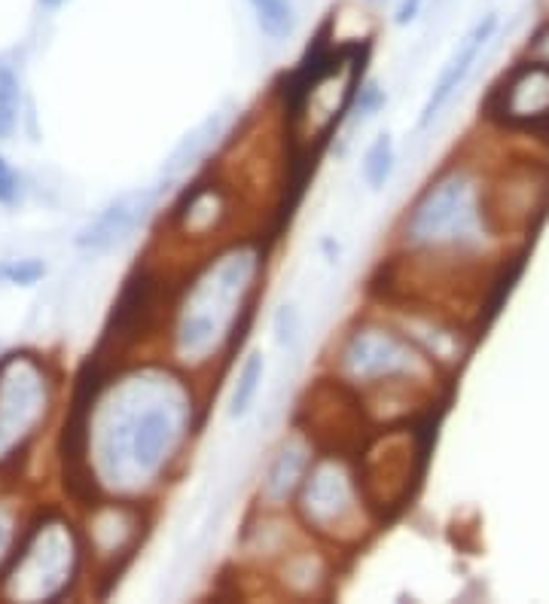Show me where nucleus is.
Listing matches in <instances>:
<instances>
[{"label": "nucleus", "mask_w": 549, "mask_h": 604, "mask_svg": "<svg viewBox=\"0 0 549 604\" xmlns=\"http://www.w3.org/2000/svg\"><path fill=\"white\" fill-rule=\"evenodd\" d=\"M385 104H388V92L382 89L379 80H360L348 113H351L354 123H366V119H373Z\"/></svg>", "instance_id": "17"}, {"label": "nucleus", "mask_w": 549, "mask_h": 604, "mask_svg": "<svg viewBox=\"0 0 549 604\" xmlns=\"http://www.w3.org/2000/svg\"><path fill=\"white\" fill-rule=\"evenodd\" d=\"M22 116V86L10 65H0V141H10Z\"/></svg>", "instance_id": "16"}, {"label": "nucleus", "mask_w": 549, "mask_h": 604, "mask_svg": "<svg viewBox=\"0 0 549 604\" xmlns=\"http://www.w3.org/2000/svg\"><path fill=\"white\" fill-rule=\"evenodd\" d=\"M263 257L257 248H232L208 263V269L183 287V299L171 306V357L180 370H208L235 345L241 315L251 312Z\"/></svg>", "instance_id": "2"}, {"label": "nucleus", "mask_w": 549, "mask_h": 604, "mask_svg": "<svg viewBox=\"0 0 549 604\" xmlns=\"http://www.w3.org/2000/svg\"><path fill=\"white\" fill-rule=\"evenodd\" d=\"M226 220H229L226 190L220 184H205V180L193 184V190L183 193L180 202L171 208V226H177L190 241L220 232Z\"/></svg>", "instance_id": "12"}, {"label": "nucleus", "mask_w": 549, "mask_h": 604, "mask_svg": "<svg viewBox=\"0 0 549 604\" xmlns=\"http://www.w3.org/2000/svg\"><path fill=\"white\" fill-rule=\"evenodd\" d=\"M293 519L330 547H354L373 528V507L360 470L342 452H318L293 498Z\"/></svg>", "instance_id": "5"}, {"label": "nucleus", "mask_w": 549, "mask_h": 604, "mask_svg": "<svg viewBox=\"0 0 549 604\" xmlns=\"http://www.w3.org/2000/svg\"><path fill=\"white\" fill-rule=\"evenodd\" d=\"M156 199H159V190L122 193L89 226L80 229V235L74 238V245L80 251H89V254H104V251L116 248L119 241H126L141 226V220L156 205Z\"/></svg>", "instance_id": "10"}, {"label": "nucleus", "mask_w": 549, "mask_h": 604, "mask_svg": "<svg viewBox=\"0 0 549 604\" xmlns=\"http://www.w3.org/2000/svg\"><path fill=\"white\" fill-rule=\"evenodd\" d=\"M19 193H22L19 174L13 171V165L4 156H0V205H16Z\"/></svg>", "instance_id": "20"}, {"label": "nucleus", "mask_w": 549, "mask_h": 604, "mask_svg": "<svg viewBox=\"0 0 549 604\" xmlns=\"http://www.w3.org/2000/svg\"><path fill=\"white\" fill-rule=\"evenodd\" d=\"M37 4H40L43 10H58L61 4H68V0H37Z\"/></svg>", "instance_id": "24"}, {"label": "nucleus", "mask_w": 549, "mask_h": 604, "mask_svg": "<svg viewBox=\"0 0 549 604\" xmlns=\"http://www.w3.org/2000/svg\"><path fill=\"white\" fill-rule=\"evenodd\" d=\"M272 577L281 586L284 595L293 598H321L330 589V559L327 550L312 547V543L299 540L290 553H284L272 565Z\"/></svg>", "instance_id": "11"}, {"label": "nucleus", "mask_w": 549, "mask_h": 604, "mask_svg": "<svg viewBox=\"0 0 549 604\" xmlns=\"http://www.w3.org/2000/svg\"><path fill=\"white\" fill-rule=\"evenodd\" d=\"M421 7H424V0H400L397 10H394V25H397V28L412 25V22L418 19Z\"/></svg>", "instance_id": "21"}, {"label": "nucleus", "mask_w": 549, "mask_h": 604, "mask_svg": "<svg viewBox=\"0 0 549 604\" xmlns=\"http://www.w3.org/2000/svg\"><path fill=\"white\" fill-rule=\"evenodd\" d=\"M46 278V263L37 257H25V260H4L0 263V281L16 284V287H31L37 281Z\"/></svg>", "instance_id": "18"}, {"label": "nucleus", "mask_w": 549, "mask_h": 604, "mask_svg": "<svg viewBox=\"0 0 549 604\" xmlns=\"http://www.w3.org/2000/svg\"><path fill=\"white\" fill-rule=\"evenodd\" d=\"M394 168H397V144H394L391 132H382L373 138V144L366 147V153L360 159V177L373 193H379L388 187Z\"/></svg>", "instance_id": "14"}, {"label": "nucleus", "mask_w": 549, "mask_h": 604, "mask_svg": "<svg viewBox=\"0 0 549 604\" xmlns=\"http://www.w3.org/2000/svg\"><path fill=\"white\" fill-rule=\"evenodd\" d=\"M162 306V278L150 266H138L126 284H122L119 299L113 302V315L107 324V339L135 342L141 330L150 327Z\"/></svg>", "instance_id": "9"}, {"label": "nucleus", "mask_w": 549, "mask_h": 604, "mask_svg": "<svg viewBox=\"0 0 549 604\" xmlns=\"http://www.w3.org/2000/svg\"><path fill=\"white\" fill-rule=\"evenodd\" d=\"M315 455H318L315 437H309L305 431H293L290 437H284L281 446L272 452L266 473L260 479V507L290 510Z\"/></svg>", "instance_id": "8"}, {"label": "nucleus", "mask_w": 549, "mask_h": 604, "mask_svg": "<svg viewBox=\"0 0 549 604\" xmlns=\"http://www.w3.org/2000/svg\"><path fill=\"white\" fill-rule=\"evenodd\" d=\"M299 327H302V321H299V312H296L293 302H284V306L275 309V315H272V336H275L278 348H293L296 339H299Z\"/></svg>", "instance_id": "19"}, {"label": "nucleus", "mask_w": 549, "mask_h": 604, "mask_svg": "<svg viewBox=\"0 0 549 604\" xmlns=\"http://www.w3.org/2000/svg\"><path fill=\"white\" fill-rule=\"evenodd\" d=\"M248 7L254 10L257 28L272 40L284 43L296 31V7L293 0H248Z\"/></svg>", "instance_id": "15"}, {"label": "nucleus", "mask_w": 549, "mask_h": 604, "mask_svg": "<svg viewBox=\"0 0 549 604\" xmlns=\"http://www.w3.org/2000/svg\"><path fill=\"white\" fill-rule=\"evenodd\" d=\"M498 232L488 187L470 165H449L412 199L397 223V248L415 263H461Z\"/></svg>", "instance_id": "3"}, {"label": "nucleus", "mask_w": 549, "mask_h": 604, "mask_svg": "<svg viewBox=\"0 0 549 604\" xmlns=\"http://www.w3.org/2000/svg\"><path fill=\"white\" fill-rule=\"evenodd\" d=\"M199 400L187 370L162 367L135 382L129 403L101 440L104 464L119 479L168 482L199 428Z\"/></svg>", "instance_id": "1"}, {"label": "nucleus", "mask_w": 549, "mask_h": 604, "mask_svg": "<svg viewBox=\"0 0 549 604\" xmlns=\"http://www.w3.org/2000/svg\"><path fill=\"white\" fill-rule=\"evenodd\" d=\"M266 370H269V364H266V354L260 348H251L241 357L235 379H232V388H229V400H226V418L229 421H241V418L251 415V409L257 406V397L263 391Z\"/></svg>", "instance_id": "13"}, {"label": "nucleus", "mask_w": 549, "mask_h": 604, "mask_svg": "<svg viewBox=\"0 0 549 604\" xmlns=\"http://www.w3.org/2000/svg\"><path fill=\"white\" fill-rule=\"evenodd\" d=\"M321 248H324V254H327V260H330V263H336V260H339V241H333V238L327 235V238L321 241Z\"/></svg>", "instance_id": "23"}, {"label": "nucleus", "mask_w": 549, "mask_h": 604, "mask_svg": "<svg viewBox=\"0 0 549 604\" xmlns=\"http://www.w3.org/2000/svg\"><path fill=\"white\" fill-rule=\"evenodd\" d=\"M333 382L348 388L357 403L373 397H424L437 385L440 367L394 321L357 318L330 354Z\"/></svg>", "instance_id": "4"}, {"label": "nucleus", "mask_w": 549, "mask_h": 604, "mask_svg": "<svg viewBox=\"0 0 549 604\" xmlns=\"http://www.w3.org/2000/svg\"><path fill=\"white\" fill-rule=\"evenodd\" d=\"M528 58L549 65V22L534 34V40H531V46H528Z\"/></svg>", "instance_id": "22"}, {"label": "nucleus", "mask_w": 549, "mask_h": 604, "mask_svg": "<svg viewBox=\"0 0 549 604\" xmlns=\"http://www.w3.org/2000/svg\"><path fill=\"white\" fill-rule=\"evenodd\" d=\"M498 13H485L467 34L464 40H458V49L452 52V58L446 62L443 74L437 77V83L427 92L424 104H421V113H418V129H431L437 123V116L446 110V104L455 98V92L467 83V77L473 74L476 62L482 49L492 43L495 31H498Z\"/></svg>", "instance_id": "7"}, {"label": "nucleus", "mask_w": 549, "mask_h": 604, "mask_svg": "<svg viewBox=\"0 0 549 604\" xmlns=\"http://www.w3.org/2000/svg\"><path fill=\"white\" fill-rule=\"evenodd\" d=\"M485 116L510 129L549 126V65L534 58L516 65L488 95Z\"/></svg>", "instance_id": "6"}]
</instances>
